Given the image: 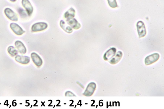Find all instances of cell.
I'll return each instance as SVG.
<instances>
[{"label": "cell", "instance_id": "6da1fadb", "mask_svg": "<svg viewBox=\"0 0 164 109\" xmlns=\"http://www.w3.org/2000/svg\"><path fill=\"white\" fill-rule=\"evenodd\" d=\"M48 27V24L44 22L37 23L33 24L31 27V31L34 32L40 31L46 29Z\"/></svg>", "mask_w": 164, "mask_h": 109}, {"label": "cell", "instance_id": "7a4b0ae2", "mask_svg": "<svg viewBox=\"0 0 164 109\" xmlns=\"http://www.w3.org/2000/svg\"><path fill=\"white\" fill-rule=\"evenodd\" d=\"M96 88V84L94 82L90 83L87 86L84 93V96L87 97L92 96Z\"/></svg>", "mask_w": 164, "mask_h": 109}, {"label": "cell", "instance_id": "3957f363", "mask_svg": "<svg viewBox=\"0 0 164 109\" xmlns=\"http://www.w3.org/2000/svg\"><path fill=\"white\" fill-rule=\"evenodd\" d=\"M137 27L139 38L145 36L146 31L144 23L142 21H139L137 24Z\"/></svg>", "mask_w": 164, "mask_h": 109}, {"label": "cell", "instance_id": "277c9868", "mask_svg": "<svg viewBox=\"0 0 164 109\" xmlns=\"http://www.w3.org/2000/svg\"><path fill=\"white\" fill-rule=\"evenodd\" d=\"M4 13L6 16L9 20L15 22L18 21V17L16 14L11 9L6 8L4 10Z\"/></svg>", "mask_w": 164, "mask_h": 109}, {"label": "cell", "instance_id": "5b68a950", "mask_svg": "<svg viewBox=\"0 0 164 109\" xmlns=\"http://www.w3.org/2000/svg\"><path fill=\"white\" fill-rule=\"evenodd\" d=\"M160 57V55L158 53H155L150 55L146 57L145 59V63L146 65H151L158 61Z\"/></svg>", "mask_w": 164, "mask_h": 109}, {"label": "cell", "instance_id": "8992f818", "mask_svg": "<svg viewBox=\"0 0 164 109\" xmlns=\"http://www.w3.org/2000/svg\"><path fill=\"white\" fill-rule=\"evenodd\" d=\"M10 26L13 32L18 36H20L25 33V31L16 23H12L10 24Z\"/></svg>", "mask_w": 164, "mask_h": 109}, {"label": "cell", "instance_id": "52a82bcc", "mask_svg": "<svg viewBox=\"0 0 164 109\" xmlns=\"http://www.w3.org/2000/svg\"><path fill=\"white\" fill-rule=\"evenodd\" d=\"M23 6L25 8L28 16H31L33 12V8L29 0H22Z\"/></svg>", "mask_w": 164, "mask_h": 109}, {"label": "cell", "instance_id": "ba28073f", "mask_svg": "<svg viewBox=\"0 0 164 109\" xmlns=\"http://www.w3.org/2000/svg\"><path fill=\"white\" fill-rule=\"evenodd\" d=\"M31 57L34 64L38 67H40L43 64L42 59L35 52H33L31 54Z\"/></svg>", "mask_w": 164, "mask_h": 109}, {"label": "cell", "instance_id": "9c48e42d", "mask_svg": "<svg viewBox=\"0 0 164 109\" xmlns=\"http://www.w3.org/2000/svg\"><path fill=\"white\" fill-rule=\"evenodd\" d=\"M15 59L17 62L23 64H28L30 61V58L28 56L19 55H16Z\"/></svg>", "mask_w": 164, "mask_h": 109}, {"label": "cell", "instance_id": "30bf717a", "mask_svg": "<svg viewBox=\"0 0 164 109\" xmlns=\"http://www.w3.org/2000/svg\"><path fill=\"white\" fill-rule=\"evenodd\" d=\"M116 52V48L113 47L109 49L104 54V60L108 61L114 57Z\"/></svg>", "mask_w": 164, "mask_h": 109}, {"label": "cell", "instance_id": "8fae6325", "mask_svg": "<svg viewBox=\"0 0 164 109\" xmlns=\"http://www.w3.org/2000/svg\"><path fill=\"white\" fill-rule=\"evenodd\" d=\"M15 44L20 53L22 54H25L27 52L26 48L21 41L19 40L16 41L15 42Z\"/></svg>", "mask_w": 164, "mask_h": 109}, {"label": "cell", "instance_id": "7c38bea8", "mask_svg": "<svg viewBox=\"0 0 164 109\" xmlns=\"http://www.w3.org/2000/svg\"><path fill=\"white\" fill-rule=\"evenodd\" d=\"M66 21L70 26L75 30L79 29L81 26V25L75 18H73Z\"/></svg>", "mask_w": 164, "mask_h": 109}, {"label": "cell", "instance_id": "4fadbf2b", "mask_svg": "<svg viewBox=\"0 0 164 109\" xmlns=\"http://www.w3.org/2000/svg\"><path fill=\"white\" fill-rule=\"evenodd\" d=\"M75 10L72 8H70L64 14V17L68 20L73 18L75 16Z\"/></svg>", "mask_w": 164, "mask_h": 109}, {"label": "cell", "instance_id": "5bb4252c", "mask_svg": "<svg viewBox=\"0 0 164 109\" xmlns=\"http://www.w3.org/2000/svg\"><path fill=\"white\" fill-rule=\"evenodd\" d=\"M123 55V53L121 51H119L118 52L116 56L109 61V63L111 64H116V63L120 61Z\"/></svg>", "mask_w": 164, "mask_h": 109}, {"label": "cell", "instance_id": "9a60e30c", "mask_svg": "<svg viewBox=\"0 0 164 109\" xmlns=\"http://www.w3.org/2000/svg\"><path fill=\"white\" fill-rule=\"evenodd\" d=\"M60 24L62 29L64 30L66 32L68 33H71L72 32L73 30L71 27L67 25L64 21L61 20Z\"/></svg>", "mask_w": 164, "mask_h": 109}, {"label": "cell", "instance_id": "2e32d148", "mask_svg": "<svg viewBox=\"0 0 164 109\" xmlns=\"http://www.w3.org/2000/svg\"><path fill=\"white\" fill-rule=\"evenodd\" d=\"M8 51L9 53L11 55L12 57L16 56L18 54V51L16 48L12 46H10L9 47L8 49Z\"/></svg>", "mask_w": 164, "mask_h": 109}, {"label": "cell", "instance_id": "e0dca14e", "mask_svg": "<svg viewBox=\"0 0 164 109\" xmlns=\"http://www.w3.org/2000/svg\"><path fill=\"white\" fill-rule=\"evenodd\" d=\"M108 3L111 8H114L118 6L116 0H107Z\"/></svg>", "mask_w": 164, "mask_h": 109}, {"label": "cell", "instance_id": "ac0fdd59", "mask_svg": "<svg viewBox=\"0 0 164 109\" xmlns=\"http://www.w3.org/2000/svg\"><path fill=\"white\" fill-rule=\"evenodd\" d=\"M18 12L21 17L23 18H26L27 17V15L25 11L22 8H19L18 9Z\"/></svg>", "mask_w": 164, "mask_h": 109}, {"label": "cell", "instance_id": "d6986e66", "mask_svg": "<svg viewBox=\"0 0 164 109\" xmlns=\"http://www.w3.org/2000/svg\"><path fill=\"white\" fill-rule=\"evenodd\" d=\"M65 96L67 97H74L76 96L75 94L73 93L71 91H68L65 93Z\"/></svg>", "mask_w": 164, "mask_h": 109}, {"label": "cell", "instance_id": "ffe728a7", "mask_svg": "<svg viewBox=\"0 0 164 109\" xmlns=\"http://www.w3.org/2000/svg\"><path fill=\"white\" fill-rule=\"evenodd\" d=\"M77 84H79V85L80 86H81V87L83 88H84V86L81 83H80L79 82H77Z\"/></svg>", "mask_w": 164, "mask_h": 109}, {"label": "cell", "instance_id": "44dd1931", "mask_svg": "<svg viewBox=\"0 0 164 109\" xmlns=\"http://www.w3.org/2000/svg\"><path fill=\"white\" fill-rule=\"evenodd\" d=\"M10 1L12 2H15L16 1V0H10Z\"/></svg>", "mask_w": 164, "mask_h": 109}]
</instances>
